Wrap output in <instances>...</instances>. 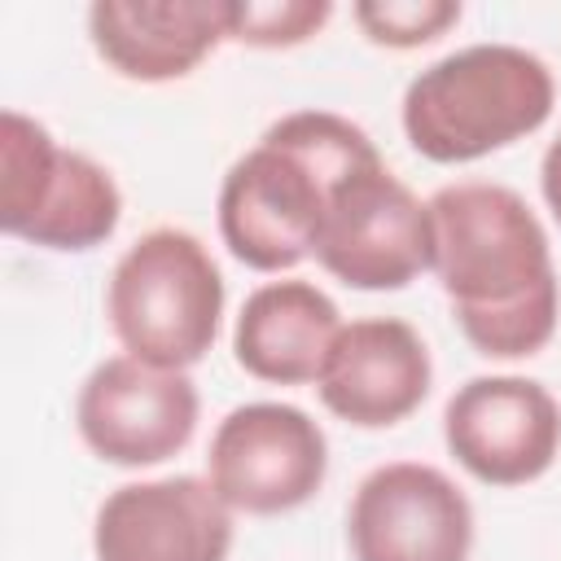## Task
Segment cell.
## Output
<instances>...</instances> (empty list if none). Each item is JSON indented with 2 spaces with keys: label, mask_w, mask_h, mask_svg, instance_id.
Listing matches in <instances>:
<instances>
[{
  "label": "cell",
  "mask_w": 561,
  "mask_h": 561,
  "mask_svg": "<svg viewBox=\"0 0 561 561\" xmlns=\"http://www.w3.org/2000/svg\"><path fill=\"white\" fill-rule=\"evenodd\" d=\"M434 276L469 346L491 359H522L557 333L561 289L548 232L522 193L491 180H460L430 197Z\"/></svg>",
  "instance_id": "6da1fadb"
},
{
  "label": "cell",
  "mask_w": 561,
  "mask_h": 561,
  "mask_svg": "<svg viewBox=\"0 0 561 561\" xmlns=\"http://www.w3.org/2000/svg\"><path fill=\"white\" fill-rule=\"evenodd\" d=\"M368 131L329 110H294L219 184V237L237 263L285 272L311 259L333 188L377 162Z\"/></svg>",
  "instance_id": "7a4b0ae2"
},
{
  "label": "cell",
  "mask_w": 561,
  "mask_h": 561,
  "mask_svg": "<svg viewBox=\"0 0 561 561\" xmlns=\"http://www.w3.org/2000/svg\"><path fill=\"white\" fill-rule=\"evenodd\" d=\"M557 83L517 44H469L425 66L403 92V136L430 162L486 158L548 123Z\"/></svg>",
  "instance_id": "3957f363"
},
{
  "label": "cell",
  "mask_w": 561,
  "mask_h": 561,
  "mask_svg": "<svg viewBox=\"0 0 561 561\" xmlns=\"http://www.w3.org/2000/svg\"><path fill=\"white\" fill-rule=\"evenodd\" d=\"M105 316L131 359L184 373L219 337L224 276L193 232L153 228L114 263Z\"/></svg>",
  "instance_id": "277c9868"
},
{
  "label": "cell",
  "mask_w": 561,
  "mask_h": 561,
  "mask_svg": "<svg viewBox=\"0 0 561 561\" xmlns=\"http://www.w3.org/2000/svg\"><path fill=\"white\" fill-rule=\"evenodd\" d=\"M123 193L114 175L61 149L44 123L22 110L0 114V228L44 250H92L114 237Z\"/></svg>",
  "instance_id": "5b68a950"
},
{
  "label": "cell",
  "mask_w": 561,
  "mask_h": 561,
  "mask_svg": "<svg viewBox=\"0 0 561 561\" xmlns=\"http://www.w3.org/2000/svg\"><path fill=\"white\" fill-rule=\"evenodd\" d=\"M311 254L351 289H403L434 267L430 202H421L377 158L333 188Z\"/></svg>",
  "instance_id": "8992f818"
},
{
  "label": "cell",
  "mask_w": 561,
  "mask_h": 561,
  "mask_svg": "<svg viewBox=\"0 0 561 561\" xmlns=\"http://www.w3.org/2000/svg\"><path fill=\"white\" fill-rule=\"evenodd\" d=\"M324 430L294 403H241L210 434L206 482L232 513H289L324 486Z\"/></svg>",
  "instance_id": "52a82bcc"
},
{
  "label": "cell",
  "mask_w": 561,
  "mask_h": 561,
  "mask_svg": "<svg viewBox=\"0 0 561 561\" xmlns=\"http://www.w3.org/2000/svg\"><path fill=\"white\" fill-rule=\"evenodd\" d=\"M197 408L202 403L188 373L110 355L88 373L75 403V425L105 465L145 469L188 447Z\"/></svg>",
  "instance_id": "ba28073f"
},
{
  "label": "cell",
  "mask_w": 561,
  "mask_h": 561,
  "mask_svg": "<svg viewBox=\"0 0 561 561\" xmlns=\"http://www.w3.org/2000/svg\"><path fill=\"white\" fill-rule=\"evenodd\" d=\"M346 543L355 561H469L473 508L443 469L390 460L355 486Z\"/></svg>",
  "instance_id": "9c48e42d"
},
{
  "label": "cell",
  "mask_w": 561,
  "mask_h": 561,
  "mask_svg": "<svg viewBox=\"0 0 561 561\" xmlns=\"http://www.w3.org/2000/svg\"><path fill=\"white\" fill-rule=\"evenodd\" d=\"M447 451L486 486H522L561 451V408L530 377H473L443 408Z\"/></svg>",
  "instance_id": "30bf717a"
},
{
  "label": "cell",
  "mask_w": 561,
  "mask_h": 561,
  "mask_svg": "<svg viewBox=\"0 0 561 561\" xmlns=\"http://www.w3.org/2000/svg\"><path fill=\"white\" fill-rule=\"evenodd\" d=\"M96 561H228L232 508L197 473L127 482L92 522Z\"/></svg>",
  "instance_id": "8fae6325"
},
{
  "label": "cell",
  "mask_w": 561,
  "mask_h": 561,
  "mask_svg": "<svg viewBox=\"0 0 561 561\" xmlns=\"http://www.w3.org/2000/svg\"><path fill=\"white\" fill-rule=\"evenodd\" d=\"M430 377L434 364L421 333L408 320L368 316L342 324L316 390L333 416L359 430H386L425 403Z\"/></svg>",
  "instance_id": "7c38bea8"
},
{
  "label": "cell",
  "mask_w": 561,
  "mask_h": 561,
  "mask_svg": "<svg viewBox=\"0 0 561 561\" xmlns=\"http://www.w3.org/2000/svg\"><path fill=\"white\" fill-rule=\"evenodd\" d=\"M88 35L123 79L167 83L197 70L228 39V0H96Z\"/></svg>",
  "instance_id": "4fadbf2b"
},
{
  "label": "cell",
  "mask_w": 561,
  "mask_h": 561,
  "mask_svg": "<svg viewBox=\"0 0 561 561\" xmlns=\"http://www.w3.org/2000/svg\"><path fill=\"white\" fill-rule=\"evenodd\" d=\"M337 333H342V311L320 285L267 280L241 302L232 329V355L259 381L307 386L320 381Z\"/></svg>",
  "instance_id": "5bb4252c"
},
{
  "label": "cell",
  "mask_w": 561,
  "mask_h": 561,
  "mask_svg": "<svg viewBox=\"0 0 561 561\" xmlns=\"http://www.w3.org/2000/svg\"><path fill=\"white\" fill-rule=\"evenodd\" d=\"M329 18V0H228V39L250 48H294Z\"/></svg>",
  "instance_id": "9a60e30c"
},
{
  "label": "cell",
  "mask_w": 561,
  "mask_h": 561,
  "mask_svg": "<svg viewBox=\"0 0 561 561\" xmlns=\"http://www.w3.org/2000/svg\"><path fill=\"white\" fill-rule=\"evenodd\" d=\"M351 18L381 48H421L460 22V4L456 0H359Z\"/></svg>",
  "instance_id": "2e32d148"
},
{
  "label": "cell",
  "mask_w": 561,
  "mask_h": 561,
  "mask_svg": "<svg viewBox=\"0 0 561 561\" xmlns=\"http://www.w3.org/2000/svg\"><path fill=\"white\" fill-rule=\"evenodd\" d=\"M539 188H543V202H548L552 219L561 224V136L543 149V162H539Z\"/></svg>",
  "instance_id": "e0dca14e"
}]
</instances>
